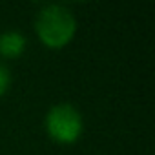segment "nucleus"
<instances>
[{
	"label": "nucleus",
	"mask_w": 155,
	"mask_h": 155,
	"mask_svg": "<svg viewBox=\"0 0 155 155\" xmlns=\"http://www.w3.org/2000/svg\"><path fill=\"white\" fill-rule=\"evenodd\" d=\"M35 33L48 49H62L77 33V18L69 8L48 4L35 17Z\"/></svg>",
	"instance_id": "f257e3e1"
},
{
	"label": "nucleus",
	"mask_w": 155,
	"mask_h": 155,
	"mask_svg": "<svg viewBox=\"0 0 155 155\" xmlns=\"http://www.w3.org/2000/svg\"><path fill=\"white\" fill-rule=\"evenodd\" d=\"M9 86H11V73L4 64H0V97L8 93Z\"/></svg>",
	"instance_id": "20e7f679"
},
{
	"label": "nucleus",
	"mask_w": 155,
	"mask_h": 155,
	"mask_svg": "<svg viewBox=\"0 0 155 155\" xmlns=\"http://www.w3.org/2000/svg\"><path fill=\"white\" fill-rule=\"evenodd\" d=\"M46 133L58 144H73L81 139L84 130L82 113L69 102H58L51 106L44 119Z\"/></svg>",
	"instance_id": "f03ea898"
},
{
	"label": "nucleus",
	"mask_w": 155,
	"mask_h": 155,
	"mask_svg": "<svg viewBox=\"0 0 155 155\" xmlns=\"http://www.w3.org/2000/svg\"><path fill=\"white\" fill-rule=\"evenodd\" d=\"M26 37L17 29H8L0 33V57L4 58H18L26 51Z\"/></svg>",
	"instance_id": "7ed1b4c3"
}]
</instances>
